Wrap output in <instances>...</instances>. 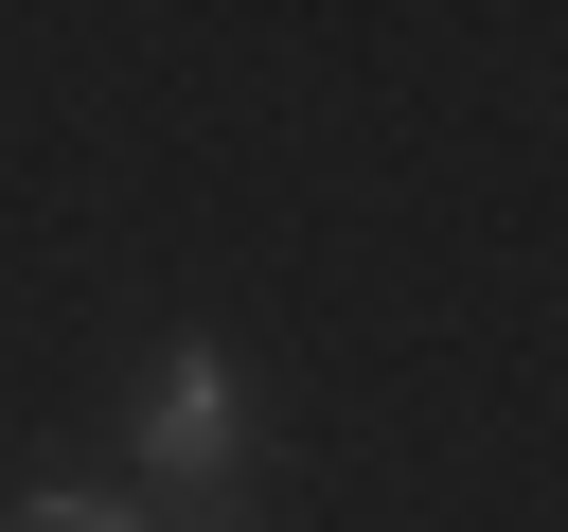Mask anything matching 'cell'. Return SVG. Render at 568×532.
<instances>
[{
    "label": "cell",
    "instance_id": "6da1fadb",
    "mask_svg": "<svg viewBox=\"0 0 568 532\" xmlns=\"http://www.w3.org/2000/svg\"><path fill=\"white\" fill-rule=\"evenodd\" d=\"M142 461H160L178 497L231 479V372H213V355H160V372H142Z\"/></svg>",
    "mask_w": 568,
    "mask_h": 532
},
{
    "label": "cell",
    "instance_id": "7a4b0ae2",
    "mask_svg": "<svg viewBox=\"0 0 568 532\" xmlns=\"http://www.w3.org/2000/svg\"><path fill=\"white\" fill-rule=\"evenodd\" d=\"M0 532H142V514H124V497H18Z\"/></svg>",
    "mask_w": 568,
    "mask_h": 532
}]
</instances>
